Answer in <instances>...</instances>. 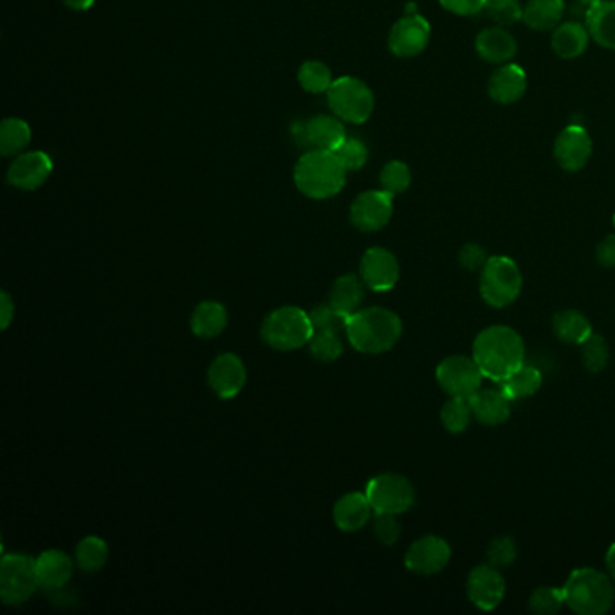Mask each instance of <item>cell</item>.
Here are the masks:
<instances>
[{"label": "cell", "mask_w": 615, "mask_h": 615, "mask_svg": "<svg viewBox=\"0 0 615 615\" xmlns=\"http://www.w3.org/2000/svg\"><path fill=\"white\" fill-rule=\"evenodd\" d=\"M365 282L359 280L356 275H343L334 282L329 296V303L332 307L343 314L349 316L359 311V305L365 298Z\"/></svg>", "instance_id": "cell-29"}, {"label": "cell", "mask_w": 615, "mask_h": 615, "mask_svg": "<svg viewBox=\"0 0 615 615\" xmlns=\"http://www.w3.org/2000/svg\"><path fill=\"white\" fill-rule=\"evenodd\" d=\"M37 588V560L24 554H4L0 563V597L4 605L26 603Z\"/></svg>", "instance_id": "cell-8"}, {"label": "cell", "mask_w": 615, "mask_h": 615, "mask_svg": "<svg viewBox=\"0 0 615 615\" xmlns=\"http://www.w3.org/2000/svg\"><path fill=\"white\" fill-rule=\"evenodd\" d=\"M432 28L421 15H404L397 20L388 37V47L399 58H412L421 55L430 44Z\"/></svg>", "instance_id": "cell-13"}, {"label": "cell", "mask_w": 615, "mask_h": 615, "mask_svg": "<svg viewBox=\"0 0 615 615\" xmlns=\"http://www.w3.org/2000/svg\"><path fill=\"white\" fill-rule=\"evenodd\" d=\"M444 10L460 15V17H471L477 15L486 8L487 0H439Z\"/></svg>", "instance_id": "cell-46"}, {"label": "cell", "mask_w": 615, "mask_h": 615, "mask_svg": "<svg viewBox=\"0 0 615 615\" xmlns=\"http://www.w3.org/2000/svg\"><path fill=\"white\" fill-rule=\"evenodd\" d=\"M596 258L601 266L615 267V235H608L597 246Z\"/></svg>", "instance_id": "cell-47"}, {"label": "cell", "mask_w": 615, "mask_h": 615, "mask_svg": "<svg viewBox=\"0 0 615 615\" xmlns=\"http://www.w3.org/2000/svg\"><path fill=\"white\" fill-rule=\"evenodd\" d=\"M516 556H518V549H516L515 540L511 536L495 538L487 547L489 565H493L496 569L513 565L516 561Z\"/></svg>", "instance_id": "cell-41"}, {"label": "cell", "mask_w": 615, "mask_h": 615, "mask_svg": "<svg viewBox=\"0 0 615 615\" xmlns=\"http://www.w3.org/2000/svg\"><path fill=\"white\" fill-rule=\"evenodd\" d=\"M511 403L502 388H480L469 397L473 417L486 426L504 424L511 415Z\"/></svg>", "instance_id": "cell-19"}, {"label": "cell", "mask_w": 615, "mask_h": 615, "mask_svg": "<svg viewBox=\"0 0 615 615\" xmlns=\"http://www.w3.org/2000/svg\"><path fill=\"white\" fill-rule=\"evenodd\" d=\"M298 82L302 85L303 91L311 92V94H322L331 89L332 71L318 60L305 62L298 71Z\"/></svg>", "instance_id": "cell-35"}, {"label": "cell", "mask_w": 615, "mask_h": 615, "mask_svg": "<svg viewBox=\"0 0 615 615\" xmlns=\"http://www.w3.org/2000/svg\"><path fill=\"white\" fill-rule=\"evenodd\" d=\"M374 513L372 505L368 502L365 493H349L341 496L334 505V524L343 533H358L368 524L370 516Z\"/></svg>", "instance_id": "cell-21"}, {"label": "cell", "mask_w": 615, "mask_h": 615, "mask_svg": "<svg viewBox=\"0 0 615 615\" xmlns=\"http://www.w3.org/2000/svg\"><path fill=\"white\" fill-rule=\"evenodd\" d=\"M579 2H581L583 6H587V8H592L594 4H597V2H601V0H579Z\"/></svg>", "instance_id": "cell-51"}, {"label": "cell", "mask_w": 615, "mask_h": 615, "mask_svg": "<svg viewBox=\"0 0 615 615\" xmlns=\"http://www.w3.org/2000/svg\"><path fill=\"white\" fill-rule=\"evenodd\" d=\"M588 38L590 33L587 26L578 22H567L554 31L551 40L552 51L563 60L578 58L587 51Z\"/></svg>", "instance_id": "cell-28"}, {"label": "cell", "mask_w": 615, "mask_h": 615, "mask_svg": "<svg viewBox=\"0 0 615 615\" xmlns=\"http://www.w3.org/2000/svg\"><path fill=\"white\" fill-rule=\"evenodd\" d=\"M563 606H565L563 588H536L531 597H529V608L533 610L534 614H558Z\"/></svg>", "instance_id": "cell-39"}, {"label": "cell", "mask_w": 615, "mask_h": 615, "mask_svg": "<svg viewBox=\"0 0 615 615\" xmlns=\"http://www.w3.org/2000/svg\"><path fill=\"white\" fill-rule=\"evenodd\" d=\"M565 13L563 0H529L524 8L525 24L536 31H547L558 26Z\"/></svg>", "instance_id": "cell-30"}, {"label": "cell", "mask_w": 615, "mask_h": 615, "mask_svg": "<svg viewBox=\"0 0 615 615\" xmlns=\"http://www.w3.org/2000/svg\"><path fill=\"white\" fill-rule=\"evenodd\" d=\"M15 318V303L11 300L10 294L6 291L0 293V320H2V331L10 327V323Z\"/></svg>", "instance_id": "cell-48"}, {"label": "cell", "mask_w": 615, "mask_h": 615, "mask_svg": "<svg viewBox=\"0 0 615 615\" xmlns=\"http://www.w3.org/2000/svg\"><path fill=\"white\" fill-rule=\"evenodd\" d=\"M345 331L350 345L363 354H383L394 349L403 334L401 318L385 307H370L349 314Z\"/></svg>", "instance_id": "cell-2"}, {"label": "cell", "mask_w": 615, "mask_h": 615, "mask_svg": "<svg viewBox=\"0 0 615 615\" xmlns=\"http://www.w3.org/2000/svg\"><path fill=\"white\" fill-rule=\"evenodd\" d=\"M489 96L502 105H511L524 98L527 91V74L520 65L505 64L496 71L489 85Z\"/></svg>", "instance_id": "cell-20"}, {"label": "cell", "mask_w": 615, "mask_h": 615, "mask_svg": "<svg viewBox=\"0 0 615 615\" xmlns=\"http://www.w3.org/2000/svg\"><path fill=\"white\" fill-rule=\"evenodd\" d=\"M303 130L305 147H314L316 150L332 152L347 138L343 123L332 116H314L311 120L303 121Z\"/></svg>", "instance_id": "cell-23"}, {"label": "cell", "mask_w": 615, "mask_h": 615, "mask_svg": "<svg viewBox=\"0 0 615 615\" xmlns=\"http://www.w3.org/2000/svg\"><path fill=\"white\" fill-rule=\"evenodd\" d=\"M53 174V161L44 152H24L15 157L8 170V183L19 190L33 192L38 190L42 184H46L47 179Z\"/></svg>", "instance_id": "cell-16"}, {"label": "cell", "mask_w": 615, "mask_h": 615, "mask_svg": "<svg viewBox=\"0 0 615 615\" xmlns=\"http://www.w3.org/2000/svg\"><path fill=\"white\" fill-rule=\"evenodd\" d=\"M327 101L336 118L352 125L367 123L376 107L374 92L370 91L367 83L354 76H341L334 80L327 91Z\"/></svg>", "instance_id": "cell-7"}, {"label": "cell", "mask_w": 615, "mask_h": 615, "mask_svg": "<svg viewBox=\"0 0 615 615\" xmlns=\"http://www.w3.org/2000/svg\"><path fill=\"white\" fill-rule=\"evenodd\" d=\"M193 334L210 340L221 336L222 332L228 327V311L226 307L219 302H202L195 307L190 320Z\"/></svg>", "instance_id": "cell-25"}, {"label": "cell", "mask_w": 615, "mask_h": 615, "mask_svg": "<svg viewBox=\"0 0 615 615\" xmlns=\"http://www.w3.org/2000/svg\"><path fill=\"white\" fill-rule=\"evenodd\" d=\"M332 152H334V156L338 157V161L347 172H354V170H359V168L367 165L368 148L359 139L345 138L340 147L332 150Z\"/></svg>", "instance_id": "cell-40"}, {"label": "cell", "mask_w": 615, "mask_h": 615, "mask_svg": "<svg viewBox=\"0 0 615 615\" xmlns=\"http://www.w3.org/2000/svg\"><path fill=\"white\" fill-rule=\"evenodd\" d=\"M67 8H71L74 11H87L91 10L96 0H62Z\"/></svg>", "instance_id": "cell-49"}, {"label": "cell", "mask_w": 615, "mask_h": 615, "mask_svg": "<svg viewBox=\"0 0 615 615\" xmlns=\"http://www.w3.org/2000/svg\"><path fill=\"white\" fill-rule=\"evenodd\" d=\"M552 332L563 343L579 347L594 334L587 316L574 309L560 311L552 318Z\"/></svg>", "instance_id": "cell-27"}, {"label": "cell", "mask_w": 615, "mask_h": 615, "mask_svg": "<svg viewBox=\"0 0 615 615\" xmlns=\"http://www.w3.org/2000/svg\"><path fill=\"white\" fill-rule=\"evenodd\" d=\"M583 365L587 368L588 372L592 374H599L605 370L608 365V359H610V347L606 343L605 336L601 334H592L583 345Z\"/></svg>", "instance_id": "cell-38"}, {"label": "cell", "mask_w": 615, "mask_h": 615, "mask_svg": "<svg viewBox=\"0 0 615 615\" xmlns=\"http://www.w3.org/2000/svg\"><path fill=\"white\" fill-rule=\"evenodd\" d=\"M109 561V547L98 536H87L76 547V563L83 572H98Z\"/></svg>", "instance_id": "cell-33"}, {"label": "cell", "mask_w": 615, "mask_h": 615, "mask_svg": "<svg viewBox=\"0 0 615 615\" xmlns=\"http://www.w3.org/2000/svg\"><path fill=\"white\" fill-rule=\"evenodd\" d=\"M522 285L524 276L513 258L504 255L489 257L480 271V296L487 305L496 309L515 303L522 293Z\"/></svg>", "instance_id": "cell-6"}, {"label": "cell", "mask_w": 615, "mask_h": 615, "mask_svg": "<svg viewBox=\"0 0 615 615\" xmlns=\"http://www.w3.org/2000/svg\"><path fill=\"white\" fill-rule=\"evenodd\" d=\"M468 597L473 605L489 612L504 601L505 579L493 565H478L468 578Z\"/></svg>", "instance_id": "cell-17"}, {"label": "cell", "mask_w": 615, "mask_h": 615, "mask_svg": "<svg viewBox=\"0 0 615 615\" xmlns=\"http://www.w3.org/2000/svg\"><path fill=\"white\" fill-rule=\"evenodd\" d=\"M484 11H486V15L489 19L496 22V24H502V26L515 24V22L522 20V17H524V8L520 6V0L487 2Z\"/></svg>", "instance_id": "cell-42"}, {"label": "cell", "mask_w": 615, "mask_h": 615, "mask_svg": "<svg viewBox=\"0 0 615 615\" xmlns=\"http://www.w3.org/2000/svg\"><path fill=\"white\" fill-rule=\"evenodd\" d=\"M606 569H608L610 578L615 581V543H612L610 549L606 552Z\"/></svg>", "instance_id": "cell-50"}, {"label": "cell", "mask_w": 615, "mask_h": 615, "mask_svg": "<svg viewBox=\"0 0 615 615\" xmlns=\"http://www.w3.org/2000/svg\"><path fill=\"white\" fill-rule=\"evenodd\" d=\"M359 273L368 289L376 293H386L394 289L401 269L392 251L385 248H370L361 258Z\"/></svg>", "instance_id": "cell-14"}, {"label": "cell", "mask_w": 615, "mask_h": 615, "mask_svg": "<svg viewBox=\"0 0 615 615\" xmlns=\"http://www.w3.org/2000/svg\"><path fill=\"white\" fill-rule=\"evenodd\" d=\"M248 381V370L237 354H221L208 368V385L221 399H233Z\"/></svg>", "instance_id": "cell-15"}, {"label": "cell", "mask_w": 615, "mask_h": 615, "mask_svg": "<svg viewBox=\"0 0 615 615\" xmlns=\"http://www.w3.org/2000/svg\"><path fill=\"white\" fill-rule=\"evenodd\" d=\"M374 536L377 542L385 547H392L401 536V524L397 520V515L388 513H374Z\"/></svg>", "instance_id": "cell-44"}, {"label": "cell", "mask_w": 615, "mask_h": 615, "mask_svg": "<svg viewBox=\"0 0 615 615\" xmlns=\"http://www.w3.org/2000/svg\"><path fill=\"white\" fill-rule=\"evenodd\" d=\"M313 334L309 313L293 305L269 313L260 329L264 343L275 350L302 349L303 345H309Z\"/></svg>", "instance_id": "cell-5"}, {"label": "cell", "mask_w": 615, "mask_h": 615, "mask_svg": "<svg viewBox=\"0 0 615 615\" xmlns=\"http://www.w3.org/2000/svg\"><path fill=\"white\" fill-rule=\"evenodd\" d=\"M451 560V547L439 536H423L415 540L404 556L406 569L419 576H433L446 569Z\"/></svg>", "instance_id": "cell-12"}, {"label": "cell", "mask_w": 615, "mask_h": 615, "mask_svg": "<svg viewBox=\"0 0 615 615\" xmlns=\"http://www.w3.org/2000/svg\"><path fill=\"white\" fill-rule=\"evenodd\" d=\"M309 350L313 354L314 359L323 361V363H331L343 356V341L340 338V331H314L313 338L309 341Z\"/></svg>", "instance_id": "cell-36"}, {"label": "cell", "mask_w": 615, "mask_h": 615, "mask_svg": "<svg viewBox=\"0 0 615 615\" xmlns=\"http://www.w3.org/2000/svg\"><path fill=\"white\" fill-rule=\"evenodd\" d=\"M542 383V372L536 367H531V365H524V367L518 368L515 374L505 377L504 381L500 383L502 385L500 388L504 390V394L511 401H518V399H525V397L536 394L542 388Z\"/></svg>", "instance_id": "cell-31"}, {"label": "cell", "mask_w": 615, "mask_h": 615, "mask_svg": "<svg viewBox=\"0 0 615 615\" xmlns=\"http://www.w3.org/2000/svg\"><path fill=\"white\" fill-rule=\"evenodd\" d=\"M587 29L599 46L615 51V0H601L588 8Z\"/></svg>", "instance_id": "cell-26"}, {"label": "cell", "mask_w": 615, "mask_h": 615, "mask_svg": "<svg viewBox=\"0 0 615 615\" xmlns=\"http://www.w3.org/2000/svg\"><path fill=\"white\" fill-rule=\"evenodd\" d=\"M394 215V197L385 190H368L350 206V221L363 233L383 230Z\"/></svg>", "instance_id": "cell-11"}, {"label": "cell", "mask_w": 615, "mask_h": 615, "mask_svg": "<svg viewBox=\"0 0 615 615\" xmlns=\"http://www.w3.org/2000/svg\"><path fill=\"white\" fill-rule=\"evenodd\" d=\"M487 260H489V257H487L486 249L482 248L480 244L471 242V244H466L464 248L460 249V266L464 267L466 271H471V273L482 271L487 264Z\"/></svg>", "instance_id": "cell-45"}, {"label": "cell", "mask_w": 615, "mask_h": 615, "mask_svg": "<svg viewBox=\"0 0 615 615\" xmlns=\"http://www.w3.org/2000/svg\"><path fill=\"white\" fill-rule=\"evenodd\" d=\"M473 419V412H471V404L469 399L464 397H450L441 410V421L444 424V428L448 432L457 435V433L466 432L468 430L469 423Z\"/></svg>", "instance_id": "cell-34"}, {"label": "cell", "mask_w": 615, "mask_h": 615, "mask_svg": "<svg viewBox=\"0 0 615 615\" xmlns=\"http://www.w3.org/2000/svg\"><path fill=\"white\" fill-rule=\"evenodd\" d=\"M561 588L565 606L579 615H603L614 605V579L592 567L574 570Z\"/></svg>", "instance_id": "cell-4"}, {"label": "cell", "mask_w": 615, "mask_h": 615, "mask_svg": "<svg viewBox=\"0 0 615 615\" xmlns=\"http://www.w3.org/2000/svg\"><path fill=\"white\" fill-rule=\"evenodd\" d=\"M590 156H592V139L583 127L570 125L556 139L554 157L563 170L578 172L587 165Z\"/></svg>", "instance_id": "cell-18"}, {"label": "cell", "mask_w": 615, "mask_h": 615, "mask_svg": "<svg viewBox=\"0 0 615 615\" xmlns=\"http://www.w3.org/2000/svg\"><path fill=\"white\" fill-rule=\"evenodd\" d=\"M347 183V170L329 150H311L303 154L294 168V184L309 199H331Z\"/></svg>", "instance_id": "cell-3"}, {"label": "cell", "mask_w": 615, "mask_h": 615, "mask_svg": "<svg viewBox=\"0 0 615 615\" xmlns=\"http://www.w3.org/2000/svg\"><path fill=\"white\" fill-rule=\"evenodd\" d=\"M311 323H313L314 331H325V329H332V331H341L345 329V320L347 316L338 313L331 303H323L314 307L313 311L309 313Z\"/></svg>", "instance_id": "cell-43"}, {"label": "cell", "mask_w": 615, "mask_h": 615, "mask_svg": "<svg viewBox=\"0 0 615 615\" xmlns=\"http://www.w3.org/2000/svg\"><path fill=\"white\" fill-rule=\"evenodd\" d=\"M435 377L439 386L450 397L469 399L482 388L484 374L473 356L469 358L464 354H457L442 359L435 370Z\"/></svg>", "instance_id": "cell-10"}, {"label": "cell", "mask_w": 615, "mask_h": 615, "mask_svg": "<svg viewBox=\"0 0 615 615\" xmlns=\"http://www.w3.org/2000/svg\"><path fill=\"white\" fill-rule=\"evenodd\" d=\"M368 502L374 513L388 515H403L415 502V491L412 482L397 473H383L368 482Z\"/></svg>", "instance_id": "cell-9"}, {"label": "cell", "mask_w": 615, "mask_h": 615, "mask_svg": "<svg viewBox=\"0 0 615 615\" xmlns=\"http://www.w3.org/2000/svg\"><path fill=\"white\" fill-rule=\"evenodd\" d=\"M38 585L44 590H60L73 578V560L62 551L42 552L37 558Z\"/></svg>", "instance_id": "cell-22"}, {"label": "cell", "mask_w": 615, "mask_h": 615, "mask_svg": "<svg viewBox=\"0 0 615 615\" xmlns=\"http://www.w3.org/2000/svg\"><path fill=\"white\" fill-rule=\"evenodd\" d=\"M31 143V127L20 118H6L0 123V154L19 156Z\"/></svg>", "instance_id": "cell-32"}, {"label": "cell", "mask_w": 615, "mask_h": 615, "mask_svg": "<svg viewBox=\"0 0 615 615\" xmlns=\"http://www.w3.org/2000/svg\"><path fill=\"white\" fill-rule=\"evenodd\" d=\"M475 47L478 56L489 64H507L518 51L515 37L502 28L484 29L475 40Z\"/></svg>", "instance_id": "cell-24"}, {"label": "cell", "mask_w": 615, "mask_h": 615, "mask_svg": "<svg viewBox=\"0 0 615 615\" xmlns=\"http://www.w3.org/2000/svg\"><path fill=\"white\" fill-rule=\"evenodd\" d=\"M614 226H615V215H614Z\"/></svg>", "instance_id": "cell-52"}, {"label": "cell", "mask_w": 615, "mask_h": 615, "mask_svg": "<svg viewBox=\"0 0 615 615\" xmlns=\"http://www.w3.org/2000/svg\"><path fill=\"white\" fill-rule=\"evenodd\" d=\"M379 183H381V190H385L386 193H390L392 197L404 193L410 188L412 183V172L410 168L401 163V161H390L388 165L381 170L379 175Z\"/></svg>", "instance_id": "cell-37"}, {"label": "cell", "mask_w": 615, "mask_h": 615, "mask_svg": "<svg viewBox=\"0 0 615 615\" xmlns=\"http://www.w3.org/2000/svg\"><path fill=\"white\" fill-rule=\"evenodd\" d=\"M473 358L482 374L502 383L525 365V345L522 336L507 325H493L478 334L473 343Z\"/></svg>", "instance_id": "cell-1"}]
</instances>
